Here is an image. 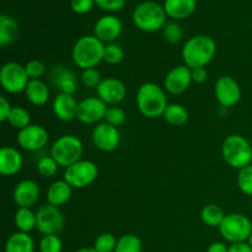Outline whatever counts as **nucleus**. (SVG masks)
Wrapping results in <instances>:
<instances>
[{
	"mask_svg": "<svg viewBox=\"0 0 252 252\" xmlns=\"http://www.w3.org/2000/svg\"><path fill=\"white\" fill-rule=\"evenodd\" d=\"M106 44L101 42L94 34L83 36L75 42L71 51V58L74 64L81 70L96 68L101 62H103V52Z\"/></svg>",
	"mask_w": 252,
	"mask_h": 252,
	"instance_id": "7ed1b4c3",
	"label": "nucleus"
},
{
	"mask_svg": "<svg viewBox=\"0 0 252 252\" xmlns=\"http://www.w3.org/2000/svg\"><path fill=\"white\" fill-rule=\"evenodd\" d=\"M7 123L15 129L21 130L31 125V116H30L29 111L25 110V108L12 107L11 113L7 118Z\"/></svg>",
	"mask_w": 252,
	"mask_h": 252,
	"instance_id": "7c9ffc66",
	"label": "nucleus"
},
{
	"mask_svg": "<svg viewBox=\"0 0 252 252\" xmlns=\"http://www.w3.org/2000/svg\"><path fill=\"white\" fill-rule=\"evenodd\" d=\"M107 105L100 97H86L79 102L76 120L84 125H98L105 120Z\"/></svg>",
	"mask_w": 252,
	"mask_h": 252,
	"instance_id": "4468645a",
	"label": "nucleus"
},
{
	"mask_svg": "<svg viewBox=\"0 0 252 252\" xmlns=\"http://www.w3.org/2000/svg\"><path fill=\"white\" fill-rule=\"evenodd\" d=\"M95 4L106 11H118L126 4V0H95Z\"/></svg>",
	"mask_w": 252,
	"mask_h": 252,
	"instance_id": "79ce46f5",
	"label": "nucleus"
},
{
	"mask_svg": "<svg viewBox=\"0 0 252 252\" xmlns=\"http://www.w3.org/2000/svg\"><path fill=\"white\" fill-rule=\"evenodd\" d=\"M17 144L27 152H38L48 143V132L39 125H30L29 127L19 130Z\"/></svg>",
	"mask_w": 252,
	"mask_h": 252,
	"instance_id": "f8f14e48",
	"label": "nucleus"
},
{
	"mask_svg": "<svg viewBox=\"0 0 252 252\" xmlns=\"http://www.w3.org/2000/svg\"><path fill=\"white\" fill-rule=\"evenodd\" d=\"M196 0H165L164 9L166 15L171 19H187L196 10Z\"/></svg>",
	"mask_w": 252,
	"mask_h": 252,
	"instance_id": "5701e85b",
	"label": "nucleus"
},
{
	"mask_svg": "<svg viewBox=\"0 0 252 252\" xmlns=\"http://www.w3.org/2000/svg\"><path fill=\"white\" fill-rule=\"evenodd\" d=\"M94 145L103 153H112L120 147L121 133L117 127L101 122L93 130Z\"/></svg>",
	"mask_w": 252,
	"mask_h": 252,
	"instance_id": "ddd939ff",
	"label": "nucleus"
},
{
	"mask_svg": "<svg viewBox=\"0 0 252 252\" xmlns=\"http://www.w3.org/2000/svg\"><path fill=\"white\" fill-rule=\"evenodd\" d=\"M25 69H26V73L29 75L30 80L39 79L46 73V65L41 61H38V59H32V61L27 62Z\"/></svg>",
	"mask_w": 252,
	"mask_h": 252,
	"instance_id": "ea45409f",
	"label": "nucleus"
},
{
	"mask_svg": "<svg viewBox=\"0 0 252 252\" xmlns=\"http://www.w3.org/2000/svg\"><path fill=\"white\" fill-rule=\"evenodd\" d=\"M133 22L144 32H155L166 25V11L164 6L155 1H143L133 11Z\"/></svg>",
	"mask_w": 252,
	"mask_h": 252,
	"instance_id": "39448f33",
	"label": "nucleus"
},
{
	"mask_svg": "<svg viewBox=\"0 0 252 252\" xmlns=\"http://www.w3.org/2000/svg\"><path fill=\"white\" fill-rule=\"evenodd\" d=\"M221 157L233 169L241 170L251 165L252 145L240 134H230L221 144Z\"/></svg>",
	"mask_w": 252,
	"mask_h": 252,
	"instance_id": "20e7f679",
	"label": "nucleus"
},
{
	"mask_svg": "<svg viewBox=\"0 0 252 252\" xmlns=\"http://www.w3.org/2000/svg\"><path fill=\"white\" fill-rule=\"evenodd\" d=\"M75 252H97L94 248H81L79 250H76Z\"/></svg>",
	"mask_w": 252,
	"mask_h": 252,
	"instance_id": "de8ad7c7",
	"label": "nucleus"
},
{
	"mask_svg": "<svg viewBox=\"0 0 252 252\" xmlns=\"http://www.w3.org/2000/svg\"><path fill=\"white\" fill-rule=\"evenodd\" d=\"M52 83L58 89L59 93L74 95L78 88V79L73 70L66 66L59 65L52 70Z\"/></svg>",
	"mask_w": 252,
	"mask_h": 252,
	"instance_id": "412c9836",
	"label": "nucleus"
},
{
	"mask_svg": "<svg viewBox=\"0 0 252 252\" xmlns=\"http://www.w3.org/2000/svg\"><path fill=\"white\" fill-rule=\"evenodd\" d=\"M14 221L17 231L30 234L37 228L36 212L32 211L31 208H17Z\"/></svg>",
	"mask_w": 252,
	"mask_h": 252,
	"instance_id": "bb28decb",
	"label": "nucleus"
},
{
	"mask_svg": "<svg viewBox=\"0 0 252 252\" xmlns=\"http://www.w3.org/2000/svg\"><path fill=\"white\" fill-rule=\"evenodd\" d=\"M192 81V69L187 65H177L166 74L164 79V89L171 95H181L189 90Z\"/></svg>",
	"mask_w": 252,
	"mask_h": 252,
	"instance_id": "2eb2a0df",
	"label": "nucleus"
},
{
	"mask_svg": "<svg viewBox=\"0 0 252 252\" xmlns=\"http://www.w3.org/2000/svg\"><path fill=\"white\" fill-rule=\"evenodd\" d=\"M24 165L22 154L12 147H2L0 150V174L12 176L21 171Z\"/></svg>",
	"mask_w": 252,
	"mask_h": 252,
	"instance_id": "aec40b11",
	"label": "nucleus"
},
{
	"mask_svg": "<svg viewBox=\"0 0 252 252\" xmlns=\"http://www.w3.org/2000/svg\"><path fill=\"white\" fill-rule=\"evenodd\" d=\"M122 22L115 15H105L96 21L94 27L95 36L105 44L113 43L122 33Z\"/></svg>",
	"mask_w": 252,
	"mask_h": 252,
	"instance_id": "a211bd4d",
	"label": "nucleus"
},
{
	"mask_svg": "<svg viewBox=\"0 0 252 252\" xmlns=\"http://www.w3.org/2000/svg\"><path fill=\"white\" fill-rule=\"evenodd\" d=\"M58 162L53 159V158L49 155V157H43L38 160L37 162V171L41 176L49 179V177L56 176V174L58 172Z\"/></svg>",
	"mask_w": 252,
	"mask_h": 252,
	"instance_id": "72a5a7b5",
	"label": "nucleus"
},
{
	"mask_svg": "<svg viewBox=\"0 0 252 252\" xmlns=\"http://www.w3.org/2000/svg\"><path fill=\"white\" fill-rule=\"evenodd\" d=\"M37 230L42 235H58L65 225V219L58 207L42 204L36 212Z\"/></svg>",
	"mask_w": 252,
	"mask_h": 252,
	"instance_id": "9d476101",
	"label": "nucleus"
},
{
	"mask_svg": "<svg viewBox=\"0 0 252 252\" xmlns=\"http://www.w3.org/2000/svg\"><path fill=\"white\" fill-rule=\"evenodd\" d=\"M251 21H252V17H251Z\"/></svg>",
	"mask_w": 252,
	"mask_h": 252,
	"instance_id": "8fccbe9b",
	"label": "nucleus"
},
{
	"mask_svg": "<svg viewBox=\"0 0 252 252\" xmlns=\"http://www.w3.org/2000/svg\"><path fill=\"white\" fill-rule=\"evenodd\" d=\"M73 187L65 180H57L52 182L47 189V201L54 207H62L68 203L73 194Z\"/></svg>",
	"mask_w": 252,
	"mask_h": 252,
	"instance_id": "4be33fe9",
	"label": "nucleus"
},
{
	"mask_svg": "<svg viewBox=\"0 0 252 252\" xmlns=\"http://www.w3.org/2000/svg\"><path fill=\"white\" fill-rule=\"evenodd\" d=\"M228 252H252V248L250 244H249V241H245V243H236L231 244L229 246Z\"/></svg>",
	"mask_w": 252,
	"mask_h": 252,
	"instance_id": "a18cd8bd",
	"label": "nucleus"
},
{
	"mask_svg": "<svg viewBox=\"0 0 252 252\" xmlns=\"http://www.w3.org/2000/svg\"><path fill=\"white\" fill-rule=\"evenodd\" d=\"M236 182L244 194L252 197V165L239 170Z\"/></svg>",
	"mask_w": 252,
	"mask_h": 252,
	"instance_id": "f704fd0d",
	"label": "nucleus"
},
{
	"mask_svg": "<svg viewBox=\"0 0 252 252\" xmlns=\"http://www.w3.org/2000/svg\"><path fill=\"white\" fill-rule=\"evenodd\" d=\"M5 252H34L33 239L30 234L16 231L7 238Z\"/></svg>",
	"mask_w": 252,
	"mask_h": 252,
	"instance_id": "393cba45",
	"label": "nucleus"
},
{
	"mask_svg": "<svg viewBox=\"0 0 252 252\" xmlns=\"http://www.w3.org/2000/svg\"><path fill=\"white\" fill-rule=\"evenodd\" d=\"M12 106L10 101L5 96L0 97V121L1 122H7L10 113H11Z\"/></svg>",
	"mask_w": 252,
	"mask_h": 252,
	"instance_id": "37998d69",
	"label": "nucleus"
},
{
	"mask_svg": "<svg viewBox=\"0 0 252 252\" xmlns=\"http://www.w3.org/2000/svg\"><path fill=\"white\" fill-rule=\"evenodd\" d=\"M98 176L97 165L90 160H83L66 167L64 171V180L73 189H86L96 181Z\"/></svg>",
	"mask_w": 252,
	"mask_h": 252,
	"instance_id": "6e6552de",
	"label": "nucleus"
},
{
	"mask_svg": "<svg viewBox=\"0 0 252 252\" xmlns=\"http://www.w3.org/2000/svg\"><path fill=\"white\" fill-rule=\"evenodd\" d=\"M142 240L134 234H125L117 241L115 252H142Z\"/></svg>",
	"mask_w": 252,
	"mask_h": 252,
	"instance_id": "c756f323",
	"label": "nucleus"
},
{
	"mask_svg": "<svg viewBox=\"0 0 252 252\" xmlns=\"http://www.w3.org/2000/svg\"><path fill=\"white\" fill-rule=\"evenodd\" d=\"M41 189L33 180H22L15 186L12 199L17 208H31L38 202Z\"/></svg>",
	"mask_w": 252,
	"mask_h": 252,
	"instance_id": "f3484780",
	"label": "nucleus"
},
{
	"mask_svg": "<svg viewBox=\"0 0 252 252\" xmlns=\"http://www.w3.org/2000/svg\"><path fill=\"white\" fill-rule=\"evenodd\" d=\"M162 118L170 126L182 127V126H185L189 122V115L185 106L180 105V103H169L164 115H162Z\"/></svg>",
	"mask_w": 252,
	"mask_h": 252,
	"instance_id": "cd10ccee",
	"label": "nucleus"
},
{
	"mask_svg": "<svg viewBox=\"0 0 252 252\" xmlns=\"http://www.w3.org/2000/svg\"><path fill=\"white\" fill-rule=\"evenodd\" d=\"M78 107L79 102L74 97V95H70V94L58 93L52 103L54 116L63 122H71V121L76 120Z\"/></svg>",
	"mask_w": 252,
	"mask_h": 252,
	"instance_id": "6ab92c4d",
	"label": "nucleus"
},
{
	"mask_svg": "<svg viewBox=\"0 0 252 252\" xmlns=\"http://www.w3.org/2000/svg\"><path fill=\"white\" fill-rule=\"evenodd\" d=\"M63 243L58 235H43L39 241V252H62Z\"/></svg>",
	"mask_w": 252,
	"mask_h": 252,
	"instance_id": "c9c22d12",
	"label": "nucleus"
},
{
	"mask_svg": "<svg viewBox=\"0 0 252 252\" xmlns=\"http://www.w3.org/2000/svg\"><path fill=\"white\" fill-rule=\"evenodd\" d=\"M25 95L27 101L33 106H44L49 100V88L41 79L30 80Z\"/></svg>",
	"mask_w": 252,
	"mask_h": 252,
	"instance_id": "b1692460",
	"label": "nucleus"
},
{
	"mask_svg": "<svg viewBox=\"0 0 252 252\" xmlns=\"http://www.w3.org/2000/svg\"><path fill=\"white\" fill-rule=\"evenodd\" d=\"M208 79V71L206 68L192 69V81L196 84L206 83Z\"/></svg>",
	"mask_w": 252,
	"mask_h": 252,
	"instance_id": "c03bdc74",
	"label": "nucleus"
},
{
	"mask_svg": "<svg viewBox=\"0 0 252 252\" xmlns=\"http://www.w3.org/2000/svg\"><path fill=\"white\" fill-rule=\"evenodd\" d=\"M217 54V43L207 34L191 37L181 51L182 61L189 69L206 68Z\"/></svg>",
	"mask_w": 252,
	"mask_h": 252,
	"instance_id": "f257e3e1",
	"label": "nucleus"
},
{
	"mask_svg": "<svg viewBox=\"0 0 252 252\" xmlns=\"http://www.w3.org/2000/svg\"><path fill=\"white\" fill-rule=\"evenodd\" d=\"M96 91H97V97L110 106H117L125 100L127 95V88L125 84L120 79L112 76L102 79Z\"/></svg>",
	"mask_w": 252,
	"mask_h": 252,
	"instance_id": "dca6fc26",
	"label": "nucleus"
},
{
	"mask_svg": "<svg viewBox=\"0 0 252 252\" xmlns=\"http://www.w3.org/2000/svg\"><path fill=\"white\" fill-rule=\"evenodd\" d=\"M117 241L113 234L103 233L95 239L93 248L97 252H115Z\"/></svg>",
	"mask_w": 252,
	"mask_h": 252,
	"instance_id": "2f4dec72",
	"label": "nucleus"
},
{
	"mask_svg": "<svg viewBox=\"0 0 252 252\" xmlns=\"http://www.w3.org/2000/svg\"><path fill=\"white\" fill-rule=\"evenodd\" d=\"M84 154V144L74 134H64L54 140L51 147V157L58 162L59 166L69 167L80 161Z\"/></svg>",
	"mask_w": 252,
	"mask_h": 252,
	"instance_id": "423d86ee",
	"label": "nucleus"
},
{
	"mask_svg": "<svg viewBox=\"0 0 252 252\" xmlns=\"http://www.w3.org/2000/svg\"><path fill=\"white\" fill-rule=\"evenodd\" d=\"M19 33V25L14 17L2 14L0 16V44L9 46L16 39Z\"/></svg>",
	"mask_w": 252,
	"mask_h": 252,
	"instance_id": "a878e982",
	"label": "nucleus"
},
{
	"mask_svg": "<svg viewBox=\"0 0 252 252\" xmlns=\"http://www.w3.org/2000/svg\"><path fill=\"white\" fill-rule=\"evenodd\" d=\"M126 112L118 106H111L107 108L105 115V122L108 125L113 126V127H120L126 122Z\"/></svg>",
	"mask_w": 252,
	"mask_h": 252,
	"instance_id": "4c0bfd02",
	"label": "nucleus"
},
{
	"mask_svg": "<svg viewBox=\"0 0 252 252\" xmlns=\"http://www.w3.org/2000/svg\"><path fill=\"white\" fill-rule=\"evenodd\" d=\"M29 83L30 78L25 65L17 62H7L0 69V84L7 94L25 93Z\"/></svg>",
	"mask_w": 252,
	"mask_h": 252,
	"instance_id": "1a4fd4ad",
	"label": "nucleus"
},
{
	"mask_svg": "<svg viewBox=\"0 0 252 252\" xmlns=\"http://www.w3.org/2000/svg\"><path fill=\"white\" fill-rule=\"evenodd\" d=\"M219 231L228 243H245L251 236L252 223L248 217L241 213L226 214L223 223L219 226Z\"/></svg>",
	"mask_w": 252,
	"mask_h": 252,
	"instance_id": "0eeeda50",
	"label": "nucleus"
},
{
	"mask_svg": "<svg viewBox=\"0 0 252 252\" xmlns=\"http://www.w3.org/2000/svg\"><path fill=\"white\" fill-rule=\"evenodd\" d=\"M137 107L144 117H162L167 107V97L165 89L155 83H144L139 86L135 96Z\"/></svg>",
	"mask_w": 252,
	"mask_h": 252,
	"instance_id": "f03ea898",
	"label": "nucleus"
},
{
	"mask_svg": "<svg viewBox=\"0 0 252 252\" xmlns=\"http://www.w3.org/2000/svg\"><path fill=\"white\" fill-rule=\"evenodd\" d=\"M125 58V51L121 46L116 43L106 44L105 52H103V62L110 65L120 64Z\"/></svg>",
	"mask_w": 252,
	"mask_h": 252,
	"instance_id": "473e14b6",
	"label": "nucleus"
},
{
	"mask_svg": "<svg viewBox=\"0 0 252 252\" xmlns=\"http://www.w3.org/2000/svg\"><path fill=\"white\" fill-rule=\"evenodd\" d=\"M94 4H95V0H71V9L76 14H88L89 11H91Z\"/></svg>",
	"mask_w": 252,
	"mask_h": 252,
	"instance_id": "a19ab883",
	"label": "nucleus"
},
{
	"mask_svg": "<svg viewBox=\"0 0 252 252\" xmlns=\"http://www.w3.org/2000/svg\"><path fill=\"white\" fill-rule=\"evenodd\" d=\"M216 98L221 107L230 108L238 105L241 100V88L238 81L229 75H223L214 85Z\"/></svg>",
	"mask_w": 252,
	"mask_h": 252,
	"instance_id": "9b49d317",
	"label": "nucleus"
},
{
	"mask_svg": "<svg viewBox=\"0 0 252 252\" xmlns=\"http://www.w3.org/2000/svg\"><path fill=\"white\" fill-rule=\"evenodd\" d=\"M225 214H224L223 209L217 204H208V206L203 207L201 212V219L207 226L209 228H219L223 223Z\"/></svg>",
	"mask_w": 252,
	"mask_h": 252,
	"instance_id": "c85d7f7f",
	"label": "nucleus"
},
{
	"mask_svg": "<svg viewBox=\"0 0 252 252\" xmlns=\"http://www.w3.org/2000/svg\"><path fill=\"white\" fill-rule=\"evenodd\" d=\"M80 79L83 85L90 89H94V88L97 89V86L100 85V83L102 81L100 71H98L96 68H90V69H85V70H83Z\"/></svg>",
	"mask_w": 252,
	"mask_h": 252,
	"instance_id": "58836bf2",
	"label": "nucleus"
},
{
	"mask_svg": "<svg viewBox=\"0 0 252 252\" xmlns=\"http://www.w3.org/2000/svg\"><path fill=\"white\" fill-rule=\"evenodd\" d=\"M249 244H250V245H251V248H252V233H251V236H250V239H249Z\"/></svg>",
	"mask_w": 252,
	"mask_h": 252,
	"instance_id": "09e8293b",
	"label": "nucleus"
},
{
	"mask_svg": "<svg viewBox=\"0 0 252 252\" xmlns=\"http://www.w3.org/2000/svg\"><path fill=\"white\" fill-rule=\"evenodd\" d=\"M162 34H164V38L172 44L179 43L184 38V31L176 22H166L162 29Z\"/></svg>",
	"mask_w": 252,
	"mask_h": 252,
	"instance_id": "e433bc0d",
	"label": "nucleus"
},
{
	"mask_svg": "<svg viewBox=\"0 0 252 252\" xmlns=\"http://www.w3.org/2000/svg\"><path fill=\"white\" fill-rule=\"evenodd\" d=\"M228 246L221 241H216V243L211 244L209 248L207 249V252H228Z\"/></svg>",
	"mask_w": 252,
	"mask_h": 252,
	"instance_id": "49530a36",
	"label": "nucleus"
}]
</instances>
